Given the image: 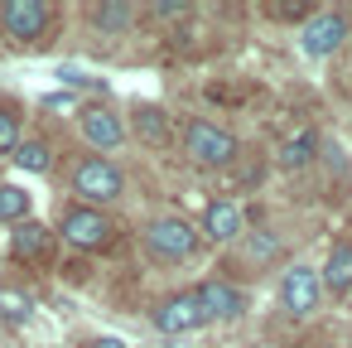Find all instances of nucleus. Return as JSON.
<instances>
[{"instance_id": "f257e3e1", "label": "nucleus", "mask_w": 352, "mask_h": 348, "mask_svg": "<svg viewBox=\"0 0 352 348\" xmlns=\"http://www.w3.org/2000/svg\"><path fill=\"white\" fill-rule=\"evenodd\" d=\"M73 194L78 198H87V208L92 203H111L116 194H121V170L111 165V160H82L78 170H73Z\"/></svg>"}, {"instance_id": "f03ea898", "label": "nucleus", "mask_w": 352, "mask_h": 348, "mask_svg": "<svg viewBox=\"0 0 352 348\" xmlns=\"http://www.w3.org/2000/svg\"><path fill=\"white\" fill-rule=\"evenodd\" d=\"M145 247H150V256L179 261V256H188V252L198 247V232H193L184 218H155V223L145 227Z\"/></svg>"}, {"instance_id": "7ed1b4c3", "label": "nucleus", "mask_w": 352, "mask_h": 348, "mask_svg": "<svg viewBox=\"0 0 352 348\" xmlns=\"http://www.w3.org/2000/svg\"><path fill=\"white\" fill-rule=\"evenodd\" d=\"M63 237L73 242V247H107L111 242V218L102 213V208H87V203H73L68 213H63Z\"/></svg>"}, {"instance_id": "20e7f679", "label": "nucleus", "mask_w": 352, "mask_h": 348, "mask_svg": "<svg viewBox=\"0 0 352 348\" xmlns=\"http://www.w3.org/2000/svg\"><path fill=\"white\" fill-rule=\"evenodd\" d=\"M184 141H188V155H193L198 165H227V160L236 155V136H227V131L212 126V121H193Z\"/></svg>"}, {"instance_id": "39448f33", "label": "nucleus", "mask_w": 352, "mask_h": 348, "mask_svg": "<svg viewBox=\"0 0 352 348\" xmlns=\"http://www.w3.org/2000/svg\"><path fill=\"white\" fill-rule=\"evenodd\" d=\"M318 290H323V276H318L314 266H289L285 280H280V305H285L289 314H314Z\"/></svg>"}, {"instance_id": "423d86ee", "label": "nucleus", "mask_w": 352, "mask_h": 348, "mask_svg": "<svg viewBox=\"0 0 352 348\" xmlns=\"http://www.w3.org/2000/svg\"><path fill=\"white\" fill-rule=\"evenodd\" d=\"M155 324H160L164 334H193V329L208 324V309H203L198 290H188V295H169V300L155 309Z\"/></svg>"}, {"instance_id": "0eeeda50", "label": "nucleus", "mask_w": 352, "mask_h": 348, "mask_svg": "<svg viewBox=\"0 0 352 348\" xmlns=\"http://www.w3.org/2000/svg\"><path fill=\"white\" fill-rule=\"evenodd\" d=\"M0 20H6V34L10 39L30 44L49 25V6H44V0H6V6H0Z\"/></svg>"}, {"instance_id": "6e6552de", "label": "nucleus", "mask_w": 352, "mask_h": 348, "mask_svg": "<svg viewBox=\"0 0 352 348\" xmlns=\"http://www.w3.org/2000/svg\"><path fill=\"white\" fill-rule=\"evenodd\" d=\"M342 39H347V20L342 15H314L299 30V49L309 59H328L333 49H342Z\"/></svg>"}, {"instance_id": "1a4fd4ad", "label": "nucleus", "mask_w": 352, "mask_h": 348, "mask_svg": "<svg viewBox=\"0 0 352 348\" xmlns=\"http://www.w3.org/2000/svg\"><path fill=\"white\" fill-rule=\"evenodd\" d=\"M82 136L97 145V150H116L126 141V121L111 112V107H87L82 112Z\"/></svg>"}, {"instance_id": "9d476101", "label": "nucleus", "mask_w": 352, "mask_h": 348, "mask_svg": "<svg viewBox=\"0 0 352 348\" xmlns=\"http://www.w3.org/2000/svg\"><path fill=\"white\" fill-rule=\"evenodd\" d=\"M198 300H203L208 319H241V309H246V295H241L236 285H227V280L198 285Z\"/></svg>"}, {"instance_id": "9b49d317", "label": "nucleus", "mask_w": 352, "mask_h": 348, "mask_svg": "<svg viewBox=\"0 0 352 348\" xmlns=\"http://www.w3.org/2000/svg\"><path fill=\"white\" fill-rule=\"evenodd\" d=\"M203 232H208L212 242H232V237L241 232V208H236L232 198L208 203V213H203Z\"/></svg>"}, {"instance_id": "f8f14e48", "label": "nucleus", "mask_w": 352, "mask_h": 348, "mask_svg": "<svg viewBox=\"0 0 352 348\" xmlns=\"http://www.w3.org/2000/svg\"><path fill=\"white\" fill-rule=\"evenodd\" d=\"M323 290L333 295H352V247H338L323 266Z\"/></svg>"}, {"instance_id": "ddd939ff", "label": "nucleus", "mask_w": 352, "mask_h": 348, "mask_svg": "<svg viewBox=\"0 0 352 348\" xmlns=\"http://www.w3.org/2000/svg\"><path fill=\"white\" fill-rule=\"evenodd\" d=\"M10 252H15L20 261H30V256H44V252H49V227H39V223H25V227H15V242H10Z\"/></svg>"}, {"instance_id": "4468645a", "label": "nucleus", "mask_w": 352, "mask_h": 348, "mask_svg": "<svg viewBox=\"0 0 352 348\" xmlns=\"http://www.w3.org/2000/svg\"><path fill=\"white\" fill-rule=\"evenodd\" d=\"M131 20H135V10L121 6V0H116V6H111V0H107V6H92V25H97L102 34H121Z\"/></svg>"}, {"instance_id": "2eb2a0df", "label": "nucleus", "mask_w": 352, "mask_h": 348, "mask_svg": "<svg viewBox=\"0 0 352 348\" xmlns=\"http://www.w3.org/2000/svg\"><path fill=\"white\" fill-rule=\"evenodd\" d=\"M314 145H318V136H314V131H299V136H289V141H285V150H280V165H285V170H299V165H309V160H314Z\"/></svg>"}, {"instance_id": "dca6fc26", "label": "nucleus", "mask_w": 352, "mask_h": 348, "mask_svg": "<svg viewBox=\"0 0 352 348\" xmlns=\"http://www.w3.org/2000/svg\"><path fill=\"white\" fill-rule=\"evenodd\" d=\"M30 213V194L15 184H0V223H20Z\"/></svg>"}, {"instance_id": "f3484780", "label": "nucleus", "mask_w": 352, "mask_h": 348, "mask_svg": "<svg viewBox=\"0 0 352 348\" xmlns=\"http://www.w3.org/2000/svg\"><path fill=\"white\" fill-rule=\"evenodd\" d=\"M15 165H20V170H30V174H44V170L54 165V155H49V145H44V141H25V145L15 150Z\"/></svg>"}, {"instance_id": "a211bd4d", "label": "nucleus", "mask_w": 352, "mask_h": 348, "mask_svg": "<svg viewBox=\"0 0 352 348\" xmlns=\"http://www.w3.org/2000/svg\"><path fill=\"white\" fill-rule=\"evenodd\" d=\"M135 131H140L145 141H164V112H160V107H140V112H135Z\"/></svg>"}, {"instance_id": "6ab92c4d", "label": "nucleus", "mask_w": 352, "mask_h": 348, "mask_svg": "<svg viewBox=\"0 0 352 348\" xmlns=\"http://www.w3.org/2000/svg\"><path fill=\"white\" fill-rule=\"evenodd\" d=\"M0 150H6V155L20 150V121H15L10 107H0Z\"/></svg>"}, {"instance_id": "aec40b11", "label": "nucleus", "mask_w": 352, "mask_h": 348, "mask_svg": "<svg viewBox=\"0 0 352 348\" xmlns=\"http://www.w3.org/2000/svg\"><path fill=\"white\" fill-rule=\"evenodd\" d=\"M0 314H6L10 324H25V314H30V300H25V295H15V290H0Z\"/></svg>"}, {"instance_id": "412c9836", "label": "nucleus", "mask_w": 352, "mask_h": 348, "mask_svg": "<svg viewBox=\"0 0 352 348\" xmlns=\"http://www.w3.org/2000/svg\"><path fill=\"white\" fill-rule=\"evenodd\" d=\"M275 252H280V242H275L270 232H261V237L251 242V256H275Z\"/></svg>"}, {"instance_id": "4be33fe9", "label": "nucleus", "mask_w": 352, "mask_h": 348, "mask_svg": "<svg viewBox=\"0 0 352 348\" xmlns=\"http://www.w3.org/2000/svg\"><path fill=\"white\" fill-rule=\"evenodd\" d=\"M155 15H164V20H179V15H188V6H160Z\"/></svg>"}, {"instance_id": "5701e85b", "label": "nucleus", "mask_w": 352, "mask_h": 348, "mask_svg": "<svg viewBox=\"0 0 352 348\" xmlns=\"http://www.w3.org/2000/svg\"><path fill=\"white\" fill-rule=\"evenodd\" d=\"M87 348H131V343H126V338H92Z\"/></svg>"}]
</instances>
